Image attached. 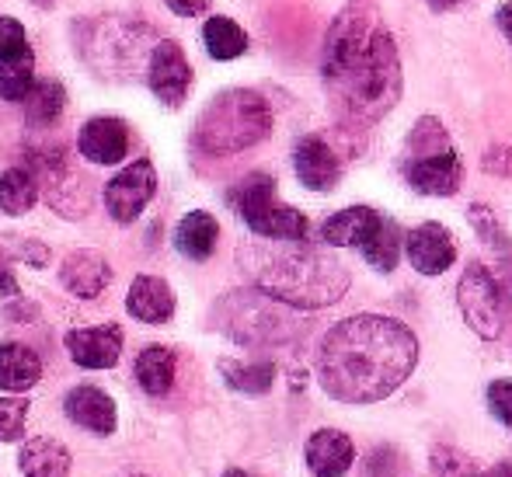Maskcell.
Returning a JSON list of instances; mask_svg holds the SVG:
<instances>
[{
  "label": "cell",
  "instance_id": "1",
  "mask_svg": "<svg viewBox=\"0 0 512 477\" xmlns=\"http://www.w3.org/2000/svg\"><path fill=\"white\" fill-rule=\"evenodd\" d=\"M418 363V342L401 321L356 314L324 335L317 380L335 401L373 404L391 397Z\"/></svg>",
  "mask_w": 512,
  "mask_h": 477
},
{
  "label": "cell",
  "instance_id": "2",
  "mask_svg": "<svg viewBox=\"0 0 512 477\" xmlns=\"http://www.w3.org/2000/svg\"><path fill=\"white\" fill-rule=\"evenodd\" d=\"M324 84L356 119H380L401 95L394 39L366 11H345L324 42Z\"/></svg>",
  "mask_w": 512,
  "mask_h": 477
},
{
  "label": "cell",
  "instance_id": "3",
  "mask_svg": "<svg viewBox=\"0 0 512 477\" xmlns=\"http://www.w3.org/2000/svg\"><path fill=\"white\" fill-rule=\"evenodd\" d=\"M248 258L255 286L286 307H331L349 289V269L307 241H272Z\"/></svg>",
  "mask_w": 512,
  "mask_h": 477
},
{
  "label": "cell",
  "instance_id": "4",
  "mask_svg": "<svg viewBox=\"0 0 512 477\" xmlns=\"http://www.w3.org/2000/svg\"><path fill=\"white\" fill-rule=\"evenodd\" d=\"M272 129V112L258 91H223L203 108L196 122V143L206 154H237L255 147Z\"/></svg>",
  "mask_w": 512,
  "mask_h": 477
},
{
  "label": "cell",
  "instance_id": "5",
  "mask_svg": "<svg viewBox=\"0 0 512 477\" xmlns=\"http://www.w3.org/2000/svg\"><path fill=\"white\" fill-rule=\"evenodd\" d=\"M230 202L241 220L265 241H307V216L276 199V182L269 175H248L230 192Z\"/></svg>",
  "mask_w": 512,
  "mask_h": 477
},
{
  "label": "cell",
  "instance_id": "6",
  "mask_svg": "<svg viewBox=\"0 0 512 477\" xmlns=\"http://www.w3.org/2000/svg\"><path fill=\"white\" fill-rule=\"evenodd\" d=\"M457 303L474 335H481V338L502 335V328H506V300H502V289L485 265H478V262L467 265V272L460 276V286H457Z\"/></svg>",
  "mask_w": 512,
  "mask_h": 477
},
{
  "label": "cell",
  "instance_id": "7",
  "mask_svg": "<svg viewBox=\"0 0 512 477\" xmlns=\"http://www.w3.org/2000/svg\"><path fill=\"white\" fill-rule=\"evenodd\" d=\"M157 192V171L147 157L133 161L129 168H122L112 182L105 185V206L112 213V220L119 223H133L136 216L147 209V202Z\"/></svg>",
  "mask_w": 512,
  "mask_h": 477
},
{
  "label": "cell",
  "instance_id": "8",
  "mask_svg": "<svg viewBox=\"0 0 512 477\" xmlns=\"http://www.w3.org/2000/svg\"><path fill=\"white\" fill-rule=\"evenodd\" d=\"M147 81H150V91H154L164 105H171V108L182 105L192 88V67L178 42H171V39L157 42L154 53H150Z\"/></svg>",
  "mask_w": 512,
  "mask_h": 477
},
{
  "label": "cell",
  "instance_id": "9",
  "mask_svg": "<svg viewBox=\"0 0 512 477\" xmlns=\"http://www.w3.org/2000/svg\"><path fill=\"white\" fill-rule=\"evenodd\" d=\"M67 352L77 366L84 370H112L122 356V331L115 324L102 328H74L67 331Z\"/></svg>",
  "mask_w": 512,
  "mask_h": 477
},
{
  "label": "cell",
  "instance_id": "10",
  "mask_svg": "<svg viewBox=\"0 0 512 477\" xmlns=\"http://www.w3.org/2000/svg\"><path fill=\"white\" fill-rule=\"evenodd\" d=\"M408 185L422 195H453L464 182V168H460L457 150H439V154L411 157L408 168Z\"/></svg>",
  "mask_w": 512,
  "mask_h": 477
},
{
  "label": "cell",
  "instance_id": "11",
  "mask_svg": "<svg viewBox=\"0 0 512 477\" xmlns=\"http://www.w3.org/2000/svg\"><path fill=\"white\" fill-rule=\"evenodd\" d=\"M405 251H408V262L422 276H439L457 258V244H453V234L443 223H422V227H415L405 241Z\"/></svg>",
  "mask_w": 512,
  "mask_h": 477
},
{
  "label": "cell",
  "instance_id": "12",
  "mask_svg": "<svg viewBox=\"0 0 512 477\" xmlns=\"http://www.w3.org/2000/svg\"><path fill=\"white\" fill-rule=\"evenodd\" d=\"M77 150L84 161L91 164H119L129 154V129L122 119L112 115H98L77 136Z\"/></svg>",
  "mask_w": 512,
  "mask_h": 477
},
{
  "label": "cell",
  "instance_id": "13",
  "mask_svg": "<svg viewBox=\"0 0 512 477\" xmlns=\"http://www.w3.org/2000/svg\"><path fill=\"white\" fill-rule=\"evenodd\" d=\"M384 216L370 206H349L342 213L328 216L321 227V241L331 244V248H359L363 251L366 244L373 241V234L380 230Z\"/></svg>",
  "mask_w": 512,
  "mask_h": 477
},
{
  "label": "cell",
  "instance_id": "14",
  "mask_svg": "<svg viewBox=\"0 0 512 477\" xmlns=\"http://www.w3.org/2000/svg\"><path fill=\"white\" fill-rule=\"evenodd\" d=\"M293 168L297 178L314 192H331L342 175V164H338L335 150L321 140V136H304L293 150Z\"/></svg>",
  "mask_w": 512,
  "mask_h": 477
},
{
  "label": "cell",
  "instance_id": "15",
  "mask_svg": "<svg viewBox=\"0 0 512 477\" xmlns=\"http://www.w3.org/2000/svg\"><path fill=\"white\" fill-rule=\"evenodd\" d=\"M63 411L74 425L95 432V436H112L119 415H115V401L98 387H74L63 397Z\"/></svg>",
  "mask_w": 512,
  "mask_h": 477
},
{
  "label": "cell",
  "instance_id": "16",
  "mask_svg": "<svg viewBox=\"0 0 512 477\" xmlns=\"http://www.w3.org/2000/svg\"><path fill=\"white\" fill-rule=\"evenodd\" d=\"M307 467L314 477H342L356 460V446L345 432L338 429H317L314 436L307 439Z\"/></svg>",
  "mask_w": 512,
  "mask_h": 477
},
{
  "label": "cell",
  "instance_id": "17",
  "mask_svg": "<svg viewBox=\"0 0 512 477\" xmlns=\"http://www.w3.org/2000/svg\"><path fill=\"white\" fill-rule=\"evenodd\" d=\"M126 310L143 324H164L175 314V293L164 279L157 276H136L126 296Z\"/></svg>",
  "mask_w": 512,
  "mask_h": 477
},
{
  "label": "cell",
  "instance_id": "18",
  "mask_svg": "<svg viewBox=\"0 0 512 477\" xmlns=\"http://www.w3.org/2000/svg\"><path fill=\"white\" fill-rule=\"evenodd\" d=\"M60 279L74 296L95 300V296L112 283V269H108V262L98 251H74V255L63 262Z\"/></svg>",
  "mask_w": 512,
  "mask_h": 477
},
{
  "label": "cell",
  "instance_id": "19",
  "mask_svg": "<svg viewBox=\"0 0 512 477\" xmlns=\"http://www.w3.org/2000/svg\"><path fill=\"white\" fill-rule=\"evenodd\" d=\"M39 377H42V359L28 345L21 342L0 345V390L25 394V390H32L39 383Z\"/></svg>",
  "mask_w": 512,
  "mask_h": 477
},
{
  "label": "cell",
  "instance_id": "20",
  "mask_svg": "<svg viewBox=\"0 0 512 477\" xmlns=\"http://www.w3.org/2000/svg\"><path fill=\"white\" fill-rule=\"evenodd\" d=\"M18 467L25 477H67L70 474V450L60 443V439H28L21 446Z\"/></svg>",
  "mask_w": 512,
  "mask_h": 477
},
{
  "label": "cell",
  "instance_id": "21",
  "mask_svg": "<svg viewBox=\"0 0 512 477\" xmlns=\"http://www.w3.org/2000/svg\"><path fill=\"white\" fill-rule=\"evenodd\" d=\"M216 237H220V223L203 209H196V213L182 216V223L175 227V248L192 262H206L216 251Z\"/></svg>",
  "mask_w": 512,
  "mask_h": 477
},
{
  "label": "cell",
  "instance_id": "22",
  "mask_svg": "<svg viewBox=\"0 0 512 477\" xmlns=\"http://www.w3.org/2000/svg\"><path fill=\"white\" fill-rule=\"evenodd\" d=\"M136 383L150 397H164L175 383V352L168 345H147L136 356Z\"/></svg>",
  "mask_w": 512,
  "mask_h": 477
},
{
  "label": "cell",
  "instance_id": "23",
  "mask_svg": "<svg viewBox=\"0 0 512 477\" xmlns=\"http://www.w3.org/2000/svg\"><path fill=\"white\" fill-rule=\"evenodd\" d=\"M21 105H25L28 126H53L67 105V91L60 81H35Z\"/></svg>",
  "mask_w": 512,
  "mask_h": 477
},
{
  "label": "cell",
  "instance_id": "24",
  "mask_svg": "<svg viewBox=\"0 0 512 477\" xmlns=\"http://www.w3.org/2000/svg\"><path fill=\"white\" fill-rule=\"evenodd\" d=\"M39 199V182L28 168H7L0 175V209L7 216H21Z\"/></svg>",
  "mask_w": 512,
  "mask_h": 477
},
{
  "label": "cell",
  "instance_id": "25",
  "mask_svg": "<svg viewBox=\"0 0 512 477\" xmlns=\"http://www.w3.org/2000/svg\"><path fill=\"white\" fill-rule=\"evenodd\" d=\"M203 42H206V49H209L213 60H237V56L248 49V35H244V28L230 18H220V14L206 21Z\"/></svg>",
  "mask_w": 512,
  "mask_h": 477
},
{
  "label": "cell",
  "instance_id": "26",
  "mask_svg": "<svg viewBox=\"0 0 512 477\" xmlns=\"http://www.w3.org/2000/svg\"><path fill=\"white\" fill-rule=\"evenodd\" d=\"M35 84V56L32 49L0 60V98L4 101H25V95Z\"/></svg>",
  "mask_w": 512,
  "mask_h": 477
},
{
  "label": "cell",
  "instance_id": "27",
  "mask_svg": "<svg viewBox=\"0 0 512 477\" xmlns=\"http://www.w3.org/2000/svg\"><path fill=\"white\" fill-rule=\"evenodd\" d=\"M220 373L241 394H265L272 387V380H276V366L272 363H230V359H223Z\"/></svg>",
  "mask_w": 512,
  "mask_h": 477
},
{
  "label": "cell",
  "instance_id": "28",
  "mask_svg": "<svg viewBox=\"0 0 512 477\" xmlns=\"http://www.w3.org/2000/svg\"><path fill=\"white\" fill-rule=\"evenodd\" d=\"M363 258L373 265V269L391 272L394 265H398V258H401V230H398V223L384 216V223H380V230L373 234V241L363 248Z\"/></svg>",
  "mask_w": 512,
  "mask_h": 477
},
{
  "label": "cell",
  "instance_id": "29",
  "mask_svg": "<svg viewBox=\"0 0 512 477\" xmlns=\"http://www.w3.org/2000/svg\"><path fill=\"white\" fill-rule=\"evenodd\" d=\"M28 401L25 397H0V443H18L25 432Z\"/></svg>",
  "mask_w": 512,
  "mask_h": 477
},
{
  "label": "cell",
  "instance_id": "30",
  "mask_svg": "<svg viewBox=\"0 0 512 477\" xmlns=\"http://www.w3.org/2000/svg\"><path fill=\"white\" fill-rule=\"evenodd\" d=\"M25 49H28L25 28L14 18H0V60H11V56L25 53Z\"/></svg>",
  "mask_w": 512,
  "mask_h": 477
},
{
  "label": "cell",
  "instance_id": "31",
  "mask_svg": "<svg viewBox=\"0 0 512 477\" xmlns=\"http://www.w3.org/2000/svg\"><path fill=\"white\" fill-rule=\"evenodd\" d=\"M488 408L502 425H512V380H495L488 387Z\"/></svg>",
  "mask_w": 512,
  "mask_h": 477
},
{
  "label": "cell",
  "instance_id": "32",
  "mask_svg": "<svg viewBox=\"0 0 512 477\" xmlns=\"http://www.w3.org/2000/svg\"><path fill=\"white\" fill-rule=\"evenodd\" d=\"M168 7L175 14H182V18H196V14H203L209 7V0H168Z\"/></svg>",
  "mask_w": 512,
  "mask_h": 477
},
{
  "label": "cell",
  "instance_id": "33",
  "mask_svg": "<svg viewBox=\"0 0 512 477\" xmlns=\"http://www.w3.org/2000/svg\"><path fill=\"white\" fill-rule=\"evenodd\" d=\"M495 18H499L502 35H506V39H509V46H512V4H502V7H499V14H495Z\"/></svg>",
  "mask_w": 512,
  "mask_h": 477
},
{
  "label": "cell",
  "instance_id": "34",
  "mask_svg": "<svg viewBox=\"0 0 512 477\" xmlns=\"http://www.w3.org/2000/svg\"><path fill=\"white\" fill-rule=\"evenodd\" d=\"M0 289H4L7 296L18 293V283H14V279H11V272H7V265H0Z\"/></svg>",
  "mask_w": 512,
  "mask_h": 477
},
{
  "label": "cell",
  "instance_id": "35",
  "mask_svg": "<svg viewBox=\"0 0 512 477\" xmlns=\"http://www.w3.org/2000/svg\"><path fill=\"white\" fill-rule=\"evenodd\" d=\"M474 477H512V460H502V464H495L492 471H485V474H474Z\"/></svg>",
  "mask_w": 512,
  "mask_h": 477
},
{
  "label": "cell",
  "instance_id": "36",
  "mask_svg": "<svg viewBox=\"0 0 512 477\" xmlns=\"http://www.w3.org/2000/svg\"><path fill=\"white\" fill-rule=\"evenodd\" d=\"M432 7H439V11H443V7H453V4H460V0H429Z\"/></svg>",
  "mask_w": 512,
  "mask_h": 477
},
{
  "label": "cell",
  "instance_id": "37",
  "mask_svg": "<svg viewBox=\"0 0 512 477\" xmlns=\"http://www.w3.org/2000/svg\"><path fill=\"white\" fill-rule=\"evenodd\" d=\"M223 477H251V474H244V471H227Z\"/></svg>",
  "mask_w": 512,
  "mask_h": 477
},
{
  "label": "cell",
  "instance_id": "38",
  "mask_svg": "<svg viewBox=\"0 0 512 477\" xmlns=\"http://www.w3.org/2000/svg\"><path fill=\"white\" fill-rule=\"evenodd\" d=\"M129 477H147V474H129Z\"/></svg>",
  "mask_w": 512,
  "mask_h": 477
}]
</instances>
